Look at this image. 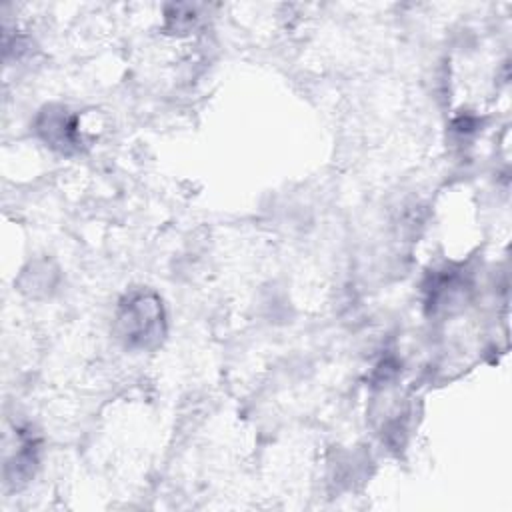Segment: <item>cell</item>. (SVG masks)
<instances>
[{
	"label": "cell",
	"mask_w": 512,
	"mask_h": 512,
	"mask_svg": "<svg viewBox=\"0 0 512 512\" xmlns=\"http://www.w3.org/2000/svg\"><path fill=\"white\" fill-rule=\"evenodd\" d=\"M114 334L124 348L148 352L160 346L166 336V312L152 290L128 292L114 314Z\"/></svg>",
	"instance_id": "cell-1"
},
{
	"label": "cell",
	"mask_w": 512,
	"mask_h": 512,
	"mask_svg": "<svg viewBox=\"0 0 512 512\" xmlns=\"http://www.w3.org/2000/svg\"><path fill=\"white\" fill-rule=\"evenodd\" d=\"M38 136L54 150L72 154L82 146L78 116L68 112L64 106H48L36 118Z\"/></svg>",
	"instance_id": "cell-2"
}]
</instances>
